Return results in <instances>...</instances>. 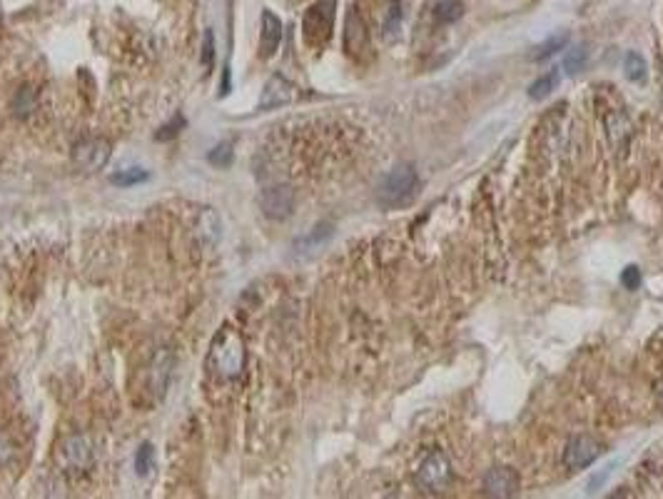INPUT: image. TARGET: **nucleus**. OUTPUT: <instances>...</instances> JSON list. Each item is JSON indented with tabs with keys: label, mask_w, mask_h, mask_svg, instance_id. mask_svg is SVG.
I'll use <instances>...</instances> for the list:
<instances>
[{
	"label": "nucleus",
	"mask_w": 663,
	"mask_h": 499,
	"mask_svg": "<svg viewBox=\"0 0 663 499\" xmlns=\"http://www.w3.org/2000/svg\"><path fill=\"white\" fill-rule=\"evenodd\" d=\"M245 340L235 327L225 325L220 333L215 334L208 355V370L220 380H235L245 370Z\"/></svg>",
	"instance_id": "1"
},
{
	"label": "nucleus",
	"mask_w": 663,
	"mask_h": 499,
	"mask_svg": "<svg viewBox=\"0 0 663 499\" xmlns=\"http://www.w3.org/2000/svg\"><path fill=\"white\" fill-rule=\"evenodd\" d=\"M416 173L412 165L394 167L377 185V200L385 208H401L407 205L416 193Z\"/></svg>",
	"instance_id": "2"
},
{
	"label": "nucleus",
	"mask_w": 663,
	"mask_h": 499,
	"mask_svg": "<svg viewBox=\"0 0 663 499\" xmlns=\"http://www.w3.org/2000/svg\"><path fill=\"white\" fill-rule=\"evenodd\" d=\"M334 11H337V0H317L315 5H309L302 20V35L307 45L312 48L327 45L332 28H334Z\"/></svg>",
	"instance_id": "3"
},
{
	"label": "nucleus",
	"mask_w": 663,
	"mask_h": 499,
	"mask_svg": "<svg viewBox=\"0 0 663 499\" xmlns=\"http://www.w3.org/2000/svg\"><path fill=\"white\" fill-rule=\"evenodd\" d=\"M57 462L68 477H78L93 467L95 462V452H93V442L83 437V434H72L68 440H63L57 447Z\"/></svg>",
	"instance_id": "4"
},
{
	"label": "nucleus",
	"mask_w": 663,
	"mask_h": 499,
	"mask_svg": "<svg viewBox=\"0 0 663 499\" xmlns=\"http://www.w3.org/2000/svg\"><path fill=\"white\" fill-rule=\"evenodd\" d=\"M452 485V462L444 452H431L416 470V487L427 495H442Z\"/></svg>",
	"instance_id": "5"
},
{
	"label": "nucleus",
	"mask_w": 663,
	"mask_h": 499,
	"mask_svg": "<svg viewBox=\"0 0 663 499\" xmlns=\"http://www.w3.org/2000/svg\"><path fill=\"white\" fill-rule=\"evenodd\" d=\"M110 160V142L103 138L80 140L72 148V163L80 167L83 173H97L108 165Z\"/></svg>",
	"instance_id": "6"
},
{
	"label": "nucleus",
	"mask_w": 663,
	"mask_h": 499,
	"mask_svg": "<svg viewBox=\"0 0 663 499\" xmlns=\"http://www.w3.org/2000/svg\"><path fill=\"white\" fill-rule=\"evenodd\" d=\"M601 455V444L586 437V434H579L574 437L571 442L567 444V452H564V462H567L568 470H583L589 467L596 457Z\"/></svg>",
	"instance_id": "7"
},
{
	"label": "nucleus",
	"mask_w": 663,
	"mask_h": 499,
	"mask_svg": "<svg viewBox=\"0 0 663 499\" xmlns=\"http://www.w3.org/2000/svg\"><path fill=\"white\" fill-rule=\"evenodd\" d=\"M516 492H519V474L509 467H494L484 474V495L514 497Z\"/></svg>",
	"instance_id": "8"
},
{
	"label": "nucleus",
	"mask_w": 663,
	"mask_h": 499,
	"mask_svg": "<svg viewBox=\"0 0 663 499\" xmlns=\"http://www.w3.org/2000/svg\"><path fill=\"white\" fill-rule=\"evenodd\" d=\"M260 205H263V212L272 220H285L292 212V205H294V193H292L287 185H279V188H267L263 195H260Z\"/></svg>",
	"instance_id": "9"
},
{
	"label": "nucleus",
	"mask_w": 663,
	"mask_h": 499,
	"mask_svg": "<svg viewBox=\"0 0 663 499\" xmlns=\"http://www.w3.org/2000/svg\"><path fill=\"white\" fill-rule=\"evenodd\" d=\"M345 50L352 58H360L364 50H370V33H367V26H364V20L357 15V11L347 13Z\"/></svg>",
	"instance_id": "10"
},
{
	"label": "nucleus",
	"mask_w": 663,
	"mask_h": 499,
	"mask_svg": "<svg viewBox=\"0 0 663 499\" xmlns=\"http://www.w3.org/2000/svg\"><path fill=\"white\" fill-rule=\"evenodd\" d=\"M294 97V88H292L282 75H272L267 85H264L263 97H260V111H272L279 105H287Z\"/></svg>",
	"instance_id": "11"
},
{
	"label": "nucleus",
	"mask_w": 663,
	"mask_h": 499,
	"mask_svg": "<svg viewBox=\"0 0 663 499\" xmlns=\"http://www.w3.org/2000/svg\"><path fill=\"white\" fill-rule=\"evenodd\" d=\"M282 41V23L275 13L264 11L263 13V33H260V53L263 58H272Z\"/></svg>",
	"instance_id": "12"
},
{
	"label": "nucleus",
	"mask_w": 663,
	"mask_h": 499,
	"mask_svg": "<svg viewBox=\"0 0 663 499\" xmlns=\"http://www.w3.org/2000/svg\"><path fill=\"white\" fill-rule=\"evenodd\" d=\"M606 133L608 140H611V145H613V150H626V145H629V140L634 135V127L629 123V118L623 115V112H611L606 118Z\"/></svg>",
	"instance_id": "13"
},
{
	"label": "nucleus",
	"mask_w": 663,
	"mask_h": 499,
	"mask_svg": "<svg viewBox=\"0 0 663 499\" xmlns=\"http://www.w3.org/2000/svg\"><path fill=\"white\" fill-rule=\"evenodd\" d=\"M401 30V5L400 0H392L387 8V13H385V20H382V35L387 38V41H394L397 35H400Z\"/></svg>",
	"instance_id": "14"
},
{
	"label": "nucleus",
	"mask_w": 663,
	"mask_h": 499,
	"mask_svg": "<svg viewBox=\"0 0 663 499\" xmlns=\"http://www.w3.org/2000/svg\"><path fill=\"white\" fill-rule=\"evenodd\" d=\"M623 73H626V78L634 81V83L646 81V60L638 56V53H629L626 60H623Z\"/></svg>",
	"instance_id": "15"
},
{
	"label": "nucleus",
	"mask_w": 663,
	"mask_h": 499,
	"mask_svg": "<svg viewBox=\"0 0 663 499\" xmlns=\"http://www.w3.org/2000/svg\"><path fill=\"white\" fill-rule=\"evenodd\" d=\"M556 83H559V73H556V70H552V73H546L544 78H539L537 83L531 85L529 96L534 97V100H541V97H546L549 93H552L553 88H556Z\"/></svg>",
	"instance_id": "16"
},
{
	"label": "nucleus",
	"mask_w": 663,
	"mask_h": 499,
	"mask_svg": "<svg viewBox=\"0 0 663 499\" xmlns=\"http://www.w3.org/2000/svg\"><path fill=\"white\" fill-rule=\"evenodd\" d=\"M148 180V173L145 170H138V167H130V170H123L118 175H112L110 182L118 185V188H130V185H138V182Z\"/></svg>",
	"instance_id": "17"
},
{
	"label": "nucleus",
	"mask_w": 663,
	"mask_h": 499,
	"mask_svg": "<svg viewBox=\"0 0 663 499\" xmlns=\"http://www.w3.org/2000/svg\"><path fill=\"white\" fill-rule=\"evenodd\" d=\"M437 15H439V20H444V23H454V20H459L464 15V5L459 0H442L439 8H437Z\"/></svg>",
	"instance_id": "18"
},
{
	"label": "nucleus",
	"mask_w": 663,
	"mask_h": 499,
	"mask_svg": "<svg viewBox=\"0 0 663 499\" xmlns=\"http://www.w3.org/2000/svg\"><path fill=\"white\" fill-rule=\"evenodd\" d=\"M152 464H155V449H152V444H142L138 449V457H135V470L138 474H150Z\"/></svg>",
	"instance_id": "19"
},
{
	"label": "nucleus",
	"mask_w": 663,
	"mask_h": 499,
	"mask_svg": "<svg viewBox=\"0 0 663 499\" xmlns=\"http://www.w3.org/2000/svg\"><path fill=\"white\" fill-rule=\"evenodd\" d=\"M583 63H586V50L583 48H571L564 56V70L568 75H576L579 70H583Z\"/></svg>",
	"instance_id": "20"
},
{
	"label": "nucleus",
	"mask_w": 663,
	"mask_h": 499,
	"mask_svg": "<svg viewBox=\"0 0 663 499\" xmlns=\"http://www.w3.org/2000/svg\"><path fill=\"white\" fill-rule=\"evenodd\" d=\"M210 163L217 167H227L232 163V142H222L212 153H210Z\"/></svg>",
	"instance_id": "21"
},
{
	"label": "nucleus",
	"mask_w": 663,
	"mask_h": 499,
	"mask_svg": "<svg viewBox=\"0 0 663 499\" xmlns=\"http://www.w3.org/2000/svg\"><path fill=\"white\" fill-rule=\"evenodd\" d=\"M564 45H567V35H556V38H552V41H549V42H544V45H539V48H537V53H534V56H531V58H534V60H541V58H549V56H553L556 50H561Z\"/></svg>",
	"instance_id": "22"
},
{
	"label": "nucleus",
	"mask_w": 663,
	"mask_h": 499,
	"mask_svg": "<svg viewBox=\"0 0 663 499\" xmlns=\"http://www.w3.org/2000/svg\"><path fill=\"white\" fill-rule=\"evenodd\" d=\"M15 457V444L8 440V434L0 432V467H5Z\"/></svg>",
	"instance_id": "23"
},
{
	"label": "nucleus",
	"mask_w": 663,
	"mask_h": 499,
	"mask_svg": "<svg viewBox=\"0 0 663 499\" xmlns=\"http://www.w3.org/2000/svg\"><path fill=\"white\" fill-rule=\"evenodd\" d=\"M621 282H623V288H629V290H636L638 288V282H641V273H638V267H626L623 270V275H621Z\"/></svg>",
	"instance_id": "24"
},
{
	"label": "nucleus",
	"mask_w": 663,
	"mask_h": 499,
	"mask_svg": "<svg viewBox=\"0 0 663 499\" xmlns=\"http://www.w3.org/2000/svg\"><path fill=\"white\" fill-rule=\"evenodd\" d=\"M182 125H185V123H182V118H175V120H172V123L165 125V127H163V133H157V140H170V138H175V135H178V133H180V127H182Z\"/></svg>",
	"instance_id": "25"
},
{
	"label": "nucleus",
	"mask_w": 663,
	"mask_h": 499,
	"mask_svg": "<svg viewBox=\"0 0 663 499\" xmlns=\"http://www.w3.org/2000/svg\"><path fill=\"white\" fill-rule=\"evenodd\" d=\"M202 63L205 68H212V33H205V45H202Z\"/></svg>",
	"instance_id": "26"
},
{
	"label": "nucleus",
	"mask_w": 663,
	"mask_h": 499,
	"mask_svg": "<svg viewBox=\"0 0 663 499\" xmlns=\"http://www.w3.org/2000/svg\"><path fill=\"white\" fill-rule=\"evenodd\" d=\"M659 403H661V407H663V382L659 385Z\"/></svg>",
	"instance_id": "27"
}]
</instances>
